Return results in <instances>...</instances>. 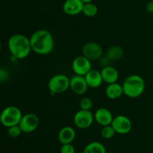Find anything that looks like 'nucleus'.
<instances>
[{
	"mask_svg": "<svg viewBox=\"0 0 153 153\" xmlns=\"http://www.w3.org/2000/svg\"><path fill=\"white\" fill-rule=\"evenodd\" d=\"M76 136V130L71 126H64L60 129L58 134V141L61 144L72 143Z\"/></svg>",
	"mask_w": 153,
	"mask_h": 153,
	"instance_id": "dca6fc26",
	"label": "nucleus"
},
{
	"mask_svg": "<svg viewBox=\"0 0 153 153\" xmlns=\"http://www.w3.org/2000/svg\"><path fill=\"white\" fill-rule=\"evenodd\" d=\"M72 69L76 75L85 76L92 69L91 61L84 55H79L73 59Z\"/></svg>",
	"mask_w": 153,
	"mask_h": 153,
	"instance_id": "9d476101",
	"label": "nucleus"
},
{
	"mask_svg": "<svg viewBox=\"0 0 153 153\" xmlns=\"http://www.w3.org/2000/svg\"><path fill=\"white\" fill-rule=\"evenodd\" d=\"M88 87L91 88H98L103 83L101 72L100 70L91 69L85 76Z\"/></svg>",
	"mask_w": 153,
	"mask_h": 153,
	"instance_id": "4468645a",
	"label": "nucleus"
},
{
	"mask_svg": "<svg viewBox=\"0 0 153 153\" xmlns=\"http://www.w3.org/2000/svg\"><path fill=\"white\" fill-rule=\"evenodd\" d=\"M98 7L94 3H85L82 9V13L88 17H94L98 13Z\"/></svg>",
	"mask_w": 153,
	"mask_h": 153,
	"instance_id": "aec40b11",
	"label": "nucleus"
},
{
	"mask_svg": "<svg viewBox=\"0 0 153 153\" xmlns=\"http://www.w3.org/2000/svg\"><path fill=\"white\" fill-rule=\"evenodd\" d=\"M105 94L109 100H117L120 98L123 95H124L123 85L118 82L108 84L105 90Z\"/></svg>",
	"mask_w": 153,
	"mask_h": 153,
	"instance_id": "f3484780",
	"label": "nucleus"
},
{
	"mask_svg": "<svg viewBox=\"0 0 153 153\" xmlns=\"http://www.w3.org/2000/svg\"><path fill=\"white\" fill-rule=\"evenodd\" d=\"M124 55H125V50L122 46L119 45L111 46L106 52V55L112 62L121 60L123 58Z\"/></svg>",
	"mask_w": 153,
	"mask_h": 153,
	"instance_id": "a211bd4d",
	"label": "nucleus"
},
{
	"mask_svg": "<svg viewBox=\"0 0 153 153\" xmlns=\"http://www.w3.org/2000/svg\"><path fill=\"white\" fill-rule=\"evenodd\" d=\"M146 10L148 13H153V1H149V2L146 4Z\"/></svg>",
	"mask_w": 153,
	"mask_h": 153,
	"instance_id": "bb28decb",
	"label": "nucleus"
},
{
	"mask_svg": "<svg viewBox=\"0 0 153 153\" xmlns=\"http://www.w3.org/2000/svg\"><path fill=\"white\" fill-rule=\"evenodd\" d=\"M48 88L53 95L61 94L70 89V78L64 74H56L51 77Z\"/></svg>",
	"mask_w": 153,
	"mask_h": 153,
	"instance_id": "39448f33",
	"label": "nucleus"
},
{
	"mask_svg": "<svg viewBox=\"0 0 153 153\" xmlns=\"http://www.w3.org/2000/svg\"><path fill=\"white\" fill-rule=\"evenodd\" d=\"M61 153H75V147L72 143L62 144L61 147Z\"/></svg>",
	"mask_w": 153,
	"mask_h": 153,
	"instance_id": "b1692460",
	"label": "nucleus"
},
{
	"mask_svg": "<svg viewBox=\"0 0 153 153\" xmlns=\"http://www.w3.org/2000/svg\"><path fill=\"white\" fill-rule=\"evenodd\" d=\"M7 46L12 56L16 59H24L31 52L30 39L22 34H13L9 38Z\"/></svg>",
	"mask_w": 153,
	"mask_h": 153,
	"instance_id": "f03ea898",
	"label": "nucleus"
},
{
	"mask_svg": "<svg viewBox=\"0 0 153 153\" xmlns=\"http://www.w3.org/2000/svg\"><path fill=\"white\" fill-rule=\"evenodd\" d=\"M94 115V120L101 126L111 125L114 119V116L111 111L104 107L99 108Z\"/></svg>",
	"mask_w": 153,
	"mask_h": 153,
	"instance_id": "f8f14e48",
	"label": "nucleus"
},
{
	"mask_svg": "<svg viewBox=\"0 0 153 153\" xmlns=\"http://www.w3.org/2000/svg\"><path fill=\"white\" fill-rule=\"evenodd\" d=\"M81 1H82V2L84 3V4H85V3H89V2H93V1L94 0H81Z\"/></svg>",
	"mask_w": 153,
	"mask_h": 153,
	"instance_id": "cd10ccee",
	"label": "nucleus"
},
{
	"mask_svg": "<svg viewBox=\"0 0 153 153\" xmlns=\"http://www.w3.org/2000/svg\"><path fill=\"white\" fill-rule=\"evenodd\" d=\"M106 148L99 141H93L85 147L83 153H106Z\"/></svg>",
	"mask_w": 153,
	"mask_h": 153,
	"instance_id": "6ab92c4d",
	"label": "nucleus"
},
{
	"mask_svg": "<svg viewBox=\"0 0 153 153\" xmlns=\"http://www.w3.org/2000/svg\"><path fill=\"white\" fill-rule=\"evenodd\" d=\"M152 49H153V40H152Z\"/></svg>",
	"mask_w": 153,
	"mask_h": 153,
	"instance_id": "c756f323",
	"label": "nucleus"
},
{
	"mask_svg": "<svg viewBox=\"0 0 153 153\" xmlns=\"http://www.w3.org/2000/svg\"><path fill=\"white\" fill-rule=\"evenodd\" d=\"M22 117V111L16 106H7L1 111L0 115V123L4 127L13 126L19 125L20 120Z\"/></svg>",
	"mask_w": 153,
	"mask_h": 153,
	"instance_id": "20e7f679",
	"label": "nucleus"
},
{
	"mask_svg": "<svg viewBox=\"0 0 153 153\" xmlns=\"http://www.w3.org/2000/svg\"><path fill=\"white\" fill-rule=\"evenodd\" d=\"M31 51L40 55L50 54L55 47V40L50 31L46 29H38L29 37Z\"/></svg>",
	"mask_w": 153,
	"mask_h": 153,
	"instance_id": "f257e3e1",
	"label": "nucleus"
},
{
	"mask_svg": "<svg viewBox=\"0 0 153 153\" xmlns=\"http://www.w3.org/2000/svg\"><path fill=\"white\" fill-rule=\"evenodd\" d=\"M115 134H117L111 125H108L102 126L101 130V136L104 139H111L114 137Z\"/></svg>",
	"mask_w": 153,
	"mask_h": 153,
	"instance_id": "412c9836",
	"label": "nucleus"
},
{
	"mask_svg": "<svg viewBox=\"0 0 153 153\" xmlns=\"http://www.w3.org/2000/svg\"><path fill=\"white\" fill-rule=\"evenodd\" d=\"M94 106V102L93 100L89 97H83L79 102V107L82 110L91 111Z\"/></svg>",
	"mask_w": 153,
	"mask_h": 153,
	"instance_id": "4be33fe9",
	"label": "nucleus"
},
{
	"mask_svg": "<svg viewBox=\"0 0 153 153\" xmlns=\"http://www.w3.org/2000/svg\"><path fill=\"white\" fill-rule=\"evenodd\" d=\"M84 3L81 0H66L63 4V11L69 16H76L82 13Z\"/></svg>",
	"mask_w": 153,
	"mask_h": 153,
	"instance_id": "ddd939ff",
	"label": "nucleus"
},
{
	"mask_svg": "<svg viewBox=\"0 0 153 153\" xmlns=\"http://www.w3.org/2000/svg\"><path fill=\"white\" fill-rule=\"evenodd\" d=\"M9 73L4 68H0V82H4L8 79Z\"/></svg>",
	"mask_w": 153,
	"mask_h": 153,
	"instance_id": "a878e982",
	"label": "nucleus"
},
{
	"mask_svg": "<svg viewBox=\"0 0 153 153\" xmlns=\"http://www.w3.org/2000/svg\"><path fill=\"white\" fill-rule=\"evenodd\" d=\"M100 72H101L103 82H105L107 85L117 82L119 79V72L114 67L111 65L103 67Z\"/></svg>",
	"mask_w": 153,
	"mask_h": 153,
	"instance_id": "2eb2a0df",
	"label": "nucleus"
},
{
	"mask_svg": "<svg viewBox=\"0 0 153 153\" xmlns=\"http://www.w3.org/2000/svg\"><path fill=\"white\" fill-rule=\"evenodd\" d=\"M88 87L85 76L76 75L70 78V89L77 95H83L88 91Z\"/></svg>",
	"mask_w": 153,
	"mask_h": 153,
	"instance_id": "9b49d317",
	"label": "nucleus"
},
{
	"mask_svg": "<svg viewBox=\"0 0 153 153\" xmlns=\"http://www.w3.org/2000/svg\"><path fill=\"white\" fill-rule=\"evenodd\" d=\"M40 123L39 117L33 113L22 115L19 126L23 133H31L35 131Z\"/></svg>",
	"mask_w": 153,
	"mask_h": 153,
	"instance_id": "1a4fd4ad",
	"label": "nucleus"
},
{
	"mask_svg": "<svg viewBox=\"0 0 153 153\" xmlns=\"http://www.w3.org/2000/svg\"><path fill=\"white\" fill-rule=\"evenodd\" d=\"M22 133L19 125L13 126L7 128V134L10 137H17Z\"/></svg>",
	"mask_w": 153,
	"mask_h": 153,
	"instance_id": "5701e85b",
	"label": "nucleus"
},
{
	"mask_svg": "<svg viewBox=\"0 0 153 153\" xmlns=\"http://www.w3.org/2000/svg\"><path fill=\"white\" fill-rule=\"evenodd\" d=\"M82 55L86 57L91 61H98L103 55L102 46L94 41H89L85 43L82 49Z\"/></svg>",
	"mask_w": 153,
	"mask_h": 153,
	"instance_id": "0eeeda50",
	"label": "nucleus"
},
{
	"mask_svg": "<svg viewBox=\"0 0 153 153\" xmlns=\"http://www.w3.org/2000/svg\"><path fill=\"white\" fill-rule=\"evenodd\" d=\"M152 19H153V13H152Z\"/></svg>",
	"mask_w": 153,
	"mask_h": 153,
	"instance_id": "7c9ffc66",
	"label": "nucleus"
},
{
	"mask_svg": "<svg viewBox=\"0 0 153 153\" xmlns=\"http://www.w3.org/2000/svg\"><path fill=\"white\" fill-rule=\"evenodd\" d=\"M94 122V115L91 111L80 109L73 117V123L80 129H87L93 125Z\"/></svg>",
	"mask_w": 153,
	"mask_h": 153,
	"instance_id": "423d86ee",
	"label": "nucleus"
},
{
	"mask_svg": "<svg viewBox=\"0 0 153 153\" xmlns=\"http://www.w3.org/2000/svg\"><path fill=\"white\" fill-rule=\"evenodd\" d=\"M1 43L0 42V52H1Z\"/></svg>",
	"mask_w": 153,
	"mask_h": 153,
	"instance_id": "c85d7f7f",
	"label": "nucleus"
},
{
	"mask_svg": "<svg viewBox=\"0 0 153 153\" xmlns=\"http://www.w3.org/2000/svg\"><path fill=\"white\" fill-rule=\"evenodd\" d=\"M0 115H1V112H0Z\"/></svg>",
	"mask_w": 153,
	"mask_h": 153,
	"instance_id": "473e14b6",
	"label": "nucleus"
},
{
	"mask_svg": "<svg viewBox=\"0 0 153 153\" xmlns=\"http://www.w3.org/2000/svg\"><path fill=\"white\" fill-rule=\"evenodd\" d=\"M124 95L128 98H138L146 89V82L141 76L132 74L127 76L122 84Z\"/></svg>",
	"mask_w": 153,
	"mask_h": 153,
	"instance_id": "7ed1b4c3",
	"label": "nucleus"
},
{
	"mask_svg": "<svg viewBox=\"0 0 153 153\" xmlns=\"http://www.w3.org/2000/svg\"><path fill=\"white\" fill-rule=\"evenodd\" d=\"M111 125L117 134H126L132 129V122L130 118L125 115L120 114L114 117Z\"/></svg>",
	"mask_w": 153,
	"mask_h": 153,
	"instance_id": "6e6552de",
	"label": "nucleus"
},
{
	"mask_svg": "<svg viewBox=\"0 0 153 153\" xmlns=\"http://www.w3.org/2000/svg\"><path fill=\"white\" fill-rule=\"evenodd\" d=\"M99 63H100V67L102 66V67H107V66H109L111 65V64L112 63V61H111L110 59H109L108 58L107 55H102V56L101 57V58H100V59L98 60Z\"/></svg>",
	"mask_w": 153,
	"mask_h": 153,
	"instance_id": "393cba45",
	"label": "nucleus"
},
{
	"mask_svg": "<svg viewBox=\"0 0 153 153\" xmlns=\"http://www.w3.org/2000/svg\"><path fill=\"white\" fill-rule=\"evenodd\" d=\"M150 1H153V0H150Z\"/></svg>",
	"mask_w": 153,
	"mask_h": 153,
	"instance_id": "2f4dec72",
	"label": "nucleus"
}]
</instances>
